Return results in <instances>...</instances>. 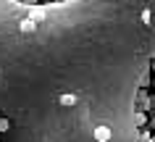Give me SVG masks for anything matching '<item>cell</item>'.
<instances>
[{
  "label": "cell",
  "instance_id": "2",
  "mask_svg": "<svg viewBox=\"0 0 155 142\" xmlns=\"http://www.w3.org/2000/svg\"><path fill=\"white\" fill-rule=\"evenodd\" d=\"M95 140L97 142H108L110 140V129H108V126H97V129H95Z\"/></svg>",
  "mask_w": 155,
  "mask_h": 142
},
{
  "label": "cell",
  "instance_id": "1",
  "mask_svg": "<svg viewBox=\"0 0 155 142\" xmlns=\"http://www.w3.org/2000/svg\"><path fill=\"white\" fill-rule=\"evenodd\" d=\"M26 18H32L34 24L45 21V8H42V5H32V8H29V16H26Z\"/></svg>",
  "mask_w": 155,
  "mask_h": 142
},
{
  "label": "cell",
  "instance_id": "6",
  "mask_svg": "<svg viewBox=\"0 0 155 142\" xmlns=\"http://www.w3.org/2000/svg\"><path fill=\"white\" fill-rule=\"evenodd\" d=\"M24 3H29V5H37V0H24Z\"/></svg>",
  "mask_w": 155,
  "mask_h": 142
},
{
  "label": "cell",
  "instance_id": "4",
  "mask_svg": "<svg viewBox=\"0 0 155 142\" xmlns=\"http://www.w3.org/2000/svg\"><path fill=\"white\" fill-rule=\"evenodd\" d=\"M18 29H21V32H26V34H29V32H34V29H37V24H34L32 18H24V21L18 24Z\"/></svg>",
  "mask_w": 155,
  "mask_h": 142
},
{
  "label": "cell",
  "instance_id": "3",
  "mask_svg": "<svg viewBox=\"0 0 155 142\" xmlns=\"http://www.w3.org/2000/svg\"><path fill=\"white\" fill-rule=\"evenodd\" d=\"M74 103H76V95H74V92H63V95H61V105L68 108V105H74Z\"/></svg>",
  "mask_w": 155,
  "mask_h": 142
},
{
  "label": "cell",
  "instance_id": "5",
  "mask_svg": "<svg viewBox=\"0 0 155 142\" xmlns=\"http://www.w3.org/2000/svg\"><path fill=\"white\" fill-rule=\"evenodd\" d=\"M8 126H11V121L0 116V134H3V132H8Z\"/></svg>",
  "mask_w": 155,
  "mask_h": 142
}]
</instances>
